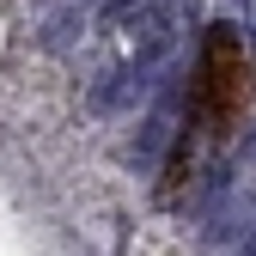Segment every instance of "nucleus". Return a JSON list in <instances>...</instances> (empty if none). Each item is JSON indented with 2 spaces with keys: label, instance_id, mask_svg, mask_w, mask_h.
Wrapping results in <instances>:
<instances>
[{
  "label": "nucleus",
  "instance_id": "f257e3e1",
  "mask_svg": "<svg viewBox=\"0 0 256 256\" xmlns=\"http://www.w3.org/2000/svg\"><path fill=\"white\" fill-rule=\"evenodd\" d=\"M238 256H256V232H250V238H244V244H238Z\"/></svg>",
  "mask_w": 256,
  "mask_h": 256
},
{
  "label": "nucleus",
  "instance_id": "f03ea898",
  "mask_svg": "<svg viewBox=\"0 0 256 256\" xmlns=\"http://www.w3.org/2000/svg\"><path fill=\"white\" fill-rule=\"evenodd\" d=\"M104 6H110V12H122V6H134V0H104Z\"/></svg>",
  "mask_w": 256,
  "mask_h": 256
}]
</instances>
